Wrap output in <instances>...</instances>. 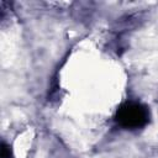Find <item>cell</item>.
Returning <instances> with one entry per match:
<instances>
[{
    "mask_svg": "<svg viewBox=\"0 0 158 158\" xmlns=\"http://www.w3.org/2000/svg\"><path fill=\"white\" fill-rule=\"evenodd\" d=\"M116 121L125 128H139L149 121V112L142 104L126 102L117 110Z\"/></svg>",
    "mask_w": 158,
    "mask_h": 158,
    "instance_id": "cell-1",
    "label": "cell"
},
{
    "mask_svg": "<svg viewBox=\"0 0 158 158\" xmlns=\"http://www.w3.org/2000/svg\"><path fill=\"white\" fill-rule=\"evenodd\" d=\"M11 157V152H10V147L6 146L5 143L1 144V158H10Z\"/></svg>",
    "mask_w": 158,
    "mask_h": 158,
    "instance_id": "cell-2",
    "label": "cell"
}]
</instances>
